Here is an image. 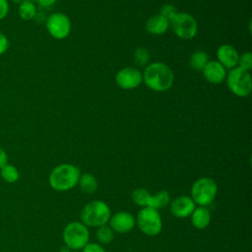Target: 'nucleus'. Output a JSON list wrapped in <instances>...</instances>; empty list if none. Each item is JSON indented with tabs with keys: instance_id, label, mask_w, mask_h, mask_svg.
<instances>
[{
	"instance_id": "f3484780",
	"label": "nucleus",
	"mask_w": 252,
	"mask_h": 252,
	"mask_svg": "<svg viewBox=\"0 0 252 252\" xmlns=\"http://www.w3.org/2000/svg\"><path fill=\"white\" fill-rule=\"evenodd\" d=\"M170 203V195L165 190H159L158 192L152 194L149 201V208H153L156 210L162 209L169 205Z\"/></svg>"
},
{
	"instance_id": "c756f323",
	"label": "nucleus",
	"mask_w": 252,
	"mask_h": 252,
	"mask_svg": "<svg viewBox=\"0 0 252 252\" xmlns=\"http://www.w3.org/2000/svg\"><path fill=\"white\" fill-rule=\"evenodd\" d=\"M8 163V155L6 151L0 147V169Z\"/></svg>"
},
{
	"instance_id": "4be33fe9",
	"label": "nucleus",
	"mask_w": 252,
	"mask_h": 252,
	"mask_svg": "<svg viewBox=\"0 0 252 252\" xmlns=\"http://www.w3.org/2000/svg\"><path fill=\"white\" fill-rule=\"evenodd\" d=\"M208 62H209V57L203 51L194 52L190 58V66L192 69L196 71L203 70Z\"/></svg>"
},
{
	"instance_id": "9d476101",
	"label": "nucleus",
	"mask_w": 252,
	"mask_h": 252,
	"mask_svg": "<svg viewBox=\"0 0 252 252\" xmlns=\"http://www.w3.org/2000/svg\"><path fill=\"white\" fill-rule=\"evenodd\" d=\"M107 223H109L108 225L114 232L126 233L134 228L136 224V219L131 213L121 211L111 215Z\"/></svg>"
},
{
	"instance_id": "2eb2a0df",
	"label": "nucleus",
	"mask_w": 252,
	"mask_h": 252,
	"mask_svg": "<svg viewBox=\"0 0 252 252\" xmlns=\"http://www.w3.org/2000/svg\"><path fill=\"white\" fill-rule=\"evenodd\" d=\"M192 225L197 229L206 228L211 222V212L207 207L197 206L191 214Z\"/></svg>"
},
{
	"instance_id": "b1692460",
	"label": "nucleus",
	"mask_w": 252,
	"mask_h": 252,
	"mask_svg": "<svg viewBox=\"0 0 252 252\" xmlns=\"http://www.w3.org/2000/svg\"><path fill=\"white\" fill-rule=\"evenodd\" d=\"M134 60L137 65L144 66L149 60V52L146 48L140 47L134 52Z\"/></svg>"
},
{
	"instance_id": "2f4dec72",
	"label": "nucleus",
	"mask_w": 252,
	"mask_h": 252,
	"mask_svg": "<svg viewBox=\"0 0 252 252\" xmlns=\"http://www.w3.org/2000/svg\"><path fill=\"white\" fill-rule=\"evenodd\" d=\"M14 3H16V4H23V3H25V2H30V1H32V0H12Z\"/></svg>"
},
{
	"instance_id": "f8f14e48",
	"label": "nucleus",
	"mask_w": 252,
	"mask_h": 252,
	"mask_svg": "<svg viewBox=\"0 0 252 252\" xmlns=\"http://www.w3.org/2000/svg\"><path fill=\"white\" fill-rule=\"evenodd\" d=\"M195 208H196V204L194 203L192 198L186 195L177 196L169 203L170 213L174 217L180 218V219L190 217Z\"/></svg>"
},
{
	"instance_id": "5701e85b",
	"label": "nucleus",
	"mask_w": 252,
	"mask_h": 252,
	"mask_svg": "<svg viewBox=\"0 0 252 252\" xmlns=\"http://www.w3.org/2000/svg\"><path fill=\"white\" fill-rule=\"evenodd\" d=\"M35 14H36V9H35L34 4L32 1L20 4L19 15L23 20H25V21L32 20L34 18Z\"/></svg>"
},
{
	"instance_id": "0eeeda50",
	"label": "nucleus",
	"mask_w": 252,
	"mask_h": 252,
	"mask_svg": "<svg viewBox=\"0 0 252 252\" xmlns=\"http://www.w3.org/2000/svg\"><path fill=\"white\" fill-rule=\"evenodd\" d=\"M227 86L230 91L238 96H246L252 89V81L248 71L240 67L232 69L227 77Z\"/></svg>"
},
{
	"instance_id": "7ed1b4c3",
	"label": "nucleus",
	"mask_w": 252,
	"mask_h": 252,
	"mask_svg": "<svg viewBox=\"0 0 252 252\" xmlns=\"http://www.w3.org/2000/svg\"><path fill=\"white\" fill-rule=\"evenodd\" d=\"M111 217L109 206L101 200H93L86 204L81 211V221L90 227L106 224Z\"/></svg>"
},
{
	"instance_id": "ddd939ff",
	"label": "nucleus",
	"mask_w": 252,
	"mask_h": 252,
	"mask_svg": "<svg viewBox=\"0 0 252 252\" xmlns=\"http://www.w3.org/2000/svg\"><path fill=\"white\" fill-rule=\"evenodd\" d=\"M204 77L212 84H220L225 78V69L218 61H209L203 69Z\"/></svg>"
},
{
	"instance_id": "f03ea898",
	"label": "nucleus",
	"mask_w": 252,
	"mask_h": 252,
	"mask_svg": "<svg viewBox=\"0 0 252 252\" xmlns=\"http://www.w3.org/2000/svg\"><path fill=\"white\" fill-rule=\"evenodd\" d=\"M144 82L151 90L163 92L171 87L173 83V73L171 69L163 63H152L144 72Z\"/></svg>"
},
{
	"instance_id": "aec40b11",
	"label": "nucleus",
	"mask_w": 252,
	"mask_h": 252,
	"mask_svg": "<svg viewBox=\"0 0 252 252\" xmlns=\"http://www.w3.org/2000/svg\"><path fill=\"white\" fill-rule=\"evenodd\" d=\"M151 195L152 194L147 189L137 188L132 193V200L137 206H139L141 208L148 207Z\"/></svg>"
},
{
	"instance_id": "393cba45",
	"label": "nucleus",
	"mask_w": 252,
	"mask_h": 252,
	"mask_svg": "<svg viewBox=\"0 0 252 252\" xmlns=\"http://www.w3.org/2000/svg\"><path fill=\"white\" fill-rule=\"evenodd\" d=\"M239 67L245 71H249L252 68V55L250 52L243 53L240 57H238Z\"/></svg>"
},
{
	"instance_id": "a878e982",
	"label": "nucleus",
	"mask_w": 252,
	"mask_h": 252,
	"mask_svg": "<svg viewBox=\"0 0 252 252\" xmlns=\"http://www.w3.org/2000/svg\"><path fill=\"white\" fill-rule=\"evenodd\" d=\"M176 14V8L171 5V4H164L161 8H160V14L163 18H165L166 20L170 21L174 15Z\"/></svg>"
},
{
	"instance_id": "412c9836",
	"label": "nucleus",
	"mask_w": 252,
	"mask_h": 252,
	"mask_svg": "<svg viewBox=\"0 0 252 252\" xmlns=\"http://www.w3.org/2000/svg\"><path fill=\"white\" fill-rule=\"evenodd\" d=\"M95 234L99 244H108L114 238V231L111 229V227L107 223L98 226Z\"/></svg>"
},
{
	"instance_id": "cd10ccee",
	"label": "nucleus",
	"mask_w": 252,
	"mask_h": 252,
	"mask_svg": "<svg viewBox=\"0 0 252 252\" xmlns=\"http://www.w3.org/2000/svg\"><path fill=\"white\" fill-rule=\"evenodd\" d=\"M9 47V39L8 37L0 32V55L4 54Z\"/></svg>"
},
{
	"instance_id": "1a4fd4ad",
	"label": "nucleus",
	"mask_w": 252,
	"mask_h": 252,
	"mask_svg": "<svg viewBox=\"0 0 252 252\" xmlns=\"http://www.w3.org/2000/svg\"><path fill=\"white\" fill-rule=\"evenodd\" d=\"M46 29L51 36L56 39L65 38L71 31L69 18L61 13H55L46 20Z\"/></svg>"
},
{
	"instance_id": "20e7f679",
	"label": "nucleus",
	"mask_w": 252,
	"mask_h": 252,
	"mask_svg": "<svg viewBox=\"0 0 252 252\" xmlns=\"http://www.w3.org/2000/svg\"><path fill=\"white\" fill-rule=\"evenodd\" d=\"M218 185L211 177H201L197 179L191 187V198L198 206L207 207L216 198Z\"/></svg>"
},
{
	"instance_id": "6e6552de",
	"label": "nucleus",
	"mask_w": 252,
	"mask_h": 252,
	"mask_svg": "<svg viewBox=\"0 0 252 252\" xmlns=\"http://www.w3.org/2000/svg\"><path fill=\"white\" fill-rule=\"evenodd\" d=\"M175 34L184 39H190L197 32V23L195 19L187 13H176L169 21Z\"/></svg>"
},
{
	"instance_id": "9b49d317",
	"label": "nucleus",
	"mask_w": 252,
	"mask_h": 252,
	"mask_svg": "<svg viewBox=\"0 0 252 252\" xmlns=\"http://www.w3.org/2000/svg\"><path fill=\"white\" fill-rule=\"evenodd\" d=\"M115 80L121 89L131 90L137 88L142 83V75L138 69L126 67L116 74Z\"/></svg>"
},
{
	"instance_id": "bb28decb",
	"label": "nucleus",
	"mask_w": 252,
	"mask_h": 252,
	"mask_svg": "<svg viewBox=\"0 0 252 252\" xmlns=\"http://www.w3.org/2000/svg\"><path fill=\"white\" fill-rule=\"evenodd\" d=\"M82 252H106L105 249L99 243L89 242L84 248Z\"/></svg>"
},
{
	"instance_id": "f257e3e1",
	"label": "nucleus",
	"mask_w": 252,
	"mask_h": 252,
	"mask_svg": "<svg viewBox=\"0 0 252 252\" xmlns=\"http://www.w3.org/2000/svg\"><path fill=\"white\" fill-rule=\"evenodd\" d=\"M80 175V169L77 166L70 163H61L51 170L48 182L53 190L65 192L78 184Z\"/></svg>"
},
{
	"instance_id": "423d86ee",
	"label": "nucleus",
	"mask_w": 252,
	"mask_h": 252,
	"mask_svg": "<svg viewBox=\"0 0 252 252\" xmlns=\"http://www.w3.org/2000/svg\"><path fill=\"white\" fill-rule=\"evenodd\" d=\"M136 223L139 229L148 236L158 235L162 228V220L158 210L144 207L136 218Z\"/></svg>"
},
{
	"instance_id": "473e14b6",
	"label": "nucleus",
	"mask_w": 252,
	"mask_h": 252,
	"mask_svg": "<svg viewBox=\"0 0 252 252\" xmlns=\"http://www.w3.org/2000/svg\"><path fill=\"white\" fill-rule=\"evenodd\" d=\"M70 252H79L78 250H72V251H70Z\"/></svg>"
},
{
	"instance_id": "39448f33",
	"label": "nucleus",
	"mask_w": 252,
	"mask_h": 252,
	"mask_svg": "<svg viewBox=\"0 0 252 252\" xmlns=\"http://www.w3.org/2000/svg\"><path fill=\"white\" fill-rule=\"evenodd\" d=\"M63 240L72 250L83 249L90 240V231L82 221H71L63 230Z\"/></svg>"
},
{
	"instance_id": "7c9ffc66",
	"label": "nucleus",
	"mask_w": 252,
	"mask_h": 252,
	"mask_svg": "<svg viewBox=\"0 0 252 252\" xmlns=\"http://www.w3.org/2000/svg\"><path fill=\"white\" fill-rule=\"evenodd\" d=\"M56 1H57V0H36V2H37L39 5L43 6V7L50 6V5L54 4Z\"/></svg>"
},
{
	"instance_id": "4468645a",
	"label": "nucleus",
	"mask_w": 252,
	"mask_h": 252,
	"mask_svg": "<svg viewBox=\"0 0 252 252\" xmlns=\"http://www.w3.org/2000/svg\"><path fill=\"white\" fill-rule=\"evenodd\" d=\"M217 56L220 63L226 68H233L238 63L236 49L229 44H222L218 48Z\"/></svg>"
},
{
	"instance_id": "a211bd4d",
	"label": "nucleus",
	"mask_w": 252,
	"mask_h": 252,
	"mask_svg": "<svg viewBox=\"0 0 252 252\" xmlns=\"http://www.w3.org/2000/svg\"><path fill=\"white\" fill-rule=\"evenodd\" d=\"M78 184L81 190L88 194L94 193L97 189V180L92 173L81 174Z\"/></svg>"
},
{
	"instance_id": "6ab92c4d",
	"label": "nucleus",
	"mask_w": 252,
	"mask_h": 252,
	"mask_svg": "<svg viewBox=\"0 0 252 252\" xmlns=\"http://www.w3.org/2000/svg\"><path fill=\"white\" fill-rule=\"evenodd\" d=\"M0 174L2 179L7 183H15L19 180V177H20L18 168L15 165L9 164V163L4 165L0 169Z\"/></svg>"
},
{
	"instance_id": "c85d7f7f",
	"label": "nucleus",
	"mask_w": 252,
	"mask_h": 252,
	"mask_svg": "<svg viewBox=\"0 0 252 252\" xmlns=\"http://www.w3.org/2000/svg\"><path fill=\"white\" fill-rule=\"evenodd\" d=\"M9 12V4L7 0H0V20H3Z\"/></svg>"
},
{
	"instance_id": "dca6fc26",
	"label": "nucleus",
	"mask_w": 252,
	"mask_h": 252,
	"mask_svg": "<svg viewBox=\"0 0 252 252\" xmlns=\"http://www.w3.org/2000/svg\"><path fill=\"white\" fill-rule=\"evenodd\" d=\"M168 27L169 21L161 15H155L151 17L146 24V30L153 34H162L167 31Z\"/></svg>"
}]
</instances>
